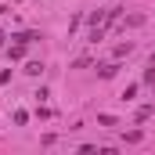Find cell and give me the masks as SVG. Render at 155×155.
I'll list each match as a JSON object with an SVG mask.
<instances>
[{"mask_svg": "<svg viewBox=\"0 0 155 155\" xmlns=\"http://www.w3.org/2000/svg\"><path fill=\"white\" fill-rule=\"evenodd\" d=\"M7 54H11V61H18V58H25V43H22V40H15V43L7 47Z\"/></svg>", "mask_w": 155, "mask_h": 155, "instance_id": "obj_1", "label": "cell"}, {"mask_svg": "<svg viewBox=\"0 0 155 155\" xmlns=\"http://www.w3.org/2000/svg\"><path fill=\"white\" fill-rule=\"evenodd\" d=\"M116 72H119V61H108V65H101V69H97V76H101V79H112Z\"/></svg>", "mask_w": 155, "mask_h": 155, "instance_id": "obj_2", "label": "cell"}, {"mask_svg": "<svg viewBox=\"0 0 155 155\" xmlns=\"http://www.w3.org/2000/svg\"><path fill=\"white\" fill-rule=\"evenodd\" d=\"M137 25H144V15H130V18L123 22V29H137Z\"/></svg>", "mask_w": 155, "mask_h": 155, "instance_id": "obj_3", "label": "cell"}, {"mask_svg": "<svg viewBox=\"0 0 155 155\" xmlns=\"http://www.w3.org/2000/svg\"><path fill=\"white\" fill-rule=\"evenodd\" d=\"M22 72H25V76H40V72H43V61H29Z\"/></svg>", "mask_w": 155, "mask_h": 155, "instance_id": "obj_4", "label": "cell"}, {"mask_svg": "<svg viewBox=\"0 0 155 155\" xmlns=\"http://www.w3.org/2000/svg\"><path fill=\"white\" fill-rule=\"evenodd\" d=\"M11 40H22V43H36V40H40V33H33V29H29V33H18V36H11Z\"/></svg>", "mask_w": 155, "mask_h": 155, "instance_id": "obj_5", "label": "cell"}, {"mask_svg": "<svg viewBox=\"0 0 155 155\" xmlns=\"http://www.w3.org/2000/svg\"><path fill=\"white\" fill-rule=\"evenodd\" d=\"M130 51H134V43H130V40H126V43H116V58H123V54H130Z\"/></svg>", "mask_w": 155, "mask_h": 155, "instance_id": "obj_6", "label": "cell"}, {"mask_svg": "<svg viewBox=\"0 0 155 155\" xmlns=\"http://www.w3.org/2000/svg\"><path fill=\"white\" fill-rule=\"evenodd\" d=\"M144 119H152V105H141L137 108V123H144Z\"/></svg>", "mask_w": 155, "mask_h": 155, "instance_id": "obj_7", "label": "cell"}, {"mask_svg": "<svg viewBox=\"0 0 155 155\" xmlns=\"http://www.w3.org/2000/svg\"><path fill=\"white\" fill-rule=\"evenodd\" d=\"M7 79H11V69H4V72H0V87H4Z\"/></svg>", "mask_w": 155, "mask_h": 155, "instance_id": "obj_8", "label": "cell"}, {"mask_svg": "<svg viewBox=\"0 0 155 155\" xmlns=\"http://www.w3.org/2000/svg\"><path fill=\"white\" fill-rule=\"evenodd\" d=\"M4 40H7V36H4V33H0V47H4Z\"/></svg>", "mask_w": 155, "mask_h": 155, "instance_id": "obj_9", "label": "cell"}, {"mask_svg": "<svg viewBox=\"0 0 155 155\" xmlns=\"http://www.w3.org/2000/svg\"><path fill=\"white\" fill-rule=\"evenodd\" d=\"M152 65H155V54H152Z\"/></svg>", "mask_w": 155, "mask_h": 155, "instance_id": "obj_10", "label": "cell"}]
</instances>
